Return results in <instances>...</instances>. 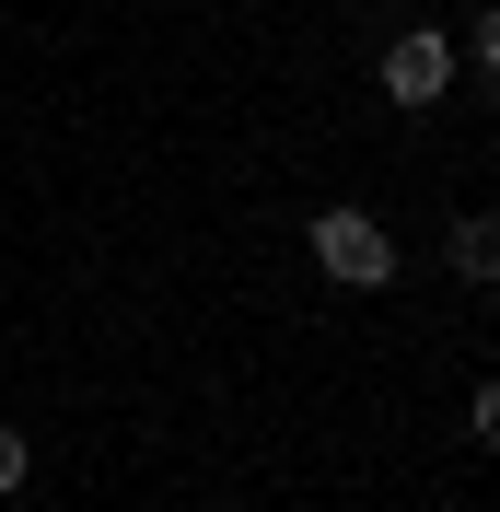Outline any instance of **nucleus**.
<instances>
[{
  "mask_svg": "<svg viewBox=\"0 0 500 512\" xmlns=\"http://www.w3.org/2000/svg\"><path fill=\"white\" fill-rule=\"evenodd\" d=\"M454 70H466V59H454V24H396V35L373 47L384 105H407V117H431V105L454 94Z\"/></svg>",
  "mask_w": 500,
  "mask_h": 512,
  "instance_id": "obj_1",
  "label": "nucleus"
},
{
  "mask_svg": "<svg viewBox=\"0 0 500 512\" xmlns=\"http://www.w3.org/2000/svg\"><path fill=\"white\" fill-rule=\"evenodd\" d=\"M314 268L338 291H396V233H384V210H314Z\"/></svg>",
  "mask_w": 500,
  "mask_h": 512,
  "instance_id": "obj_2",
  "label": "nucleus"
},
{
  "mask_svg": "<svg viewBox=\"0 0 500 512\" xmlns=\"http://www.w3.org/2000/svg\"><path fill=\"white\" fill-rule=\"evenodd\" d=\"M442 256H454L466 291H500V210H454L442 222Z\"/></svg>",
  "mask_w": 500,
  "mask_h": 512,
  "instance_id": "obj_3",
  "label": "nucleus"
},
{
  "mask_svg": "<svg viewBox=\"0 0 500 512\" xmlns=\"http://www.w3.org/2000/svg\"><path fill=\"white\" fill-rule=\"evenodd\" d=\"M454 59H477V82H489V105H500V0H477V12H466Z\"/></svg>",
  "mask_w": 500,
  "mask_h": 512,
  "instance_id": "obj_4",
  "label": "nucleus"
},
{
  "mask_svg": "<svg viewBox=\"0 0 500 512\" xmlns=\"http://www.w3.org/2000/svg\"><path fill=\"white\" fill-rule=\"evenodd\" d=\"M466 431L500 454V373H477V384H466Z\"/></svg>",
  "mask_w": 500,
  "mask_h": 512,
  "instance_id": "obj_5",
  "label": "nucleus"
},
{
  "mask_svg": "<svg viewBox=\"0 0 500 512\" xmlns=\"http://www.w3.org/2000/svg\"><path fill=\"white\" fill-rule=\"evenodd\" d=\"M35 478V443H24V431H12V419H0V501H12V489H24Z\"/></svg>",
  "mask_w": 500,
  "mask_h": 512,
  "instance_id": "obj_6",
  "label": "nucleus"
}]
</instances>
